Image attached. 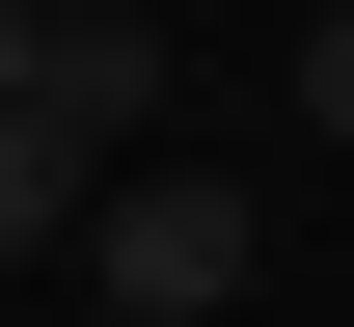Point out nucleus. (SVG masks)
Segmentation results:
<instances>
[{
  "mask_svg": "<svg viewBox=\"0 0 354 327\" xmlns=\"http://www.w3.org/2000/svg\"><path fill=\"white\" fill-rule=\"evenodd\" d=\"M245 273H272V191H218V164H136L109 191V300L136 327H218Z\"/></svg>",
  "mask_w": 354,
  "mask_h": 327,
  "instance_id": "1",
  "label": "nucleus"
},
{
  "mask_svg": "<svg viewBox=\"0 0 354 327\" xmlns=\"http://www.w3.org/2000/svg\"><path fill=\"white\" fill-rule=\"evenodd\" d=\"M55 137H82V164H136V137H164V28H136V0H55Z\"/></svg>",
  "mask_w": 354,
  "mask_h": 327,
  "instance_id": "2",
  "label": "nucleus"
},
{
  "mask_svg": "<svg viewBox=\"0 0 354 327\" xmlns=\"http://www.w3.org/2000/svg\"><path fill=\"white\" fill-rule=\"evenodd\" d=\"M55 218H109V164L55 137V109H0V245H55Z\"/></svg>",
  "mask_w": 354,
  "mask_h": 327,
  "instance_id": "3",
  "label": "nucleus"
},
{
  "mask_svg": "<svg viewBox=\"0 0 354 327\" xmlns=\"http://www.w3.org/2000/svg\"><path fill=\"white\" fill-rule=\"evenodd\" d=\"M300 109H327V137H354V0H327V28H300Z\"/></svg>",
  "mask_w": 354,
  "mask_h": 327,
  "instance_id": "4",
  "label": "nucleus"
},
{
  "mask_svg": "<svg viewBox=\"0 0 354 327\" xmlns=\"http://www.w3.org/2000/svg\"><path fill=\"white\" fill-rule=\"evenodd\" d=\"M82 327H136V300H82Z\"/></svg>",
  "mask_w": 354,
  "mask_h": 327,
  "instance_id": "5",
  "label": "nucleus"
}]
</instances>
